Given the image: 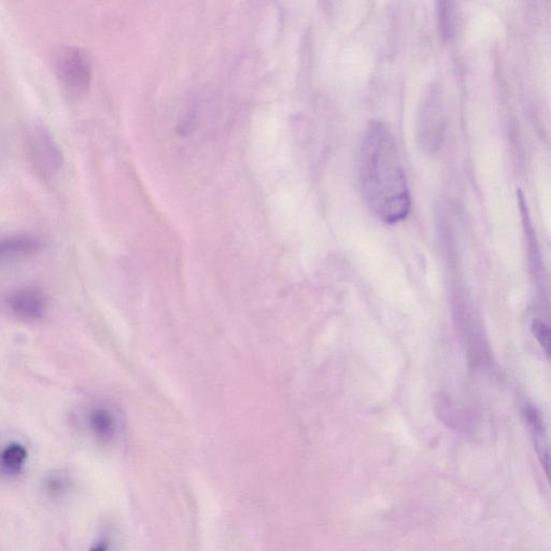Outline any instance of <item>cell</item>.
I'll list each match as a JSON object with an SVG mask.
<instances>
[{
	"mask_svg": "<svg viewBox=\"0 0 551 551\" xmlns=\"http://www.w3.org/2000/svg\"><path fill=\"white\" fill-rule=\"evenodd\" d=\"M87 428L96 440L110 442L120 430V417L111 406L96 404L91 406L86 415Z\"/></svg>",
	"mask_w": 551,
	"mask_h": 551,
	"instance_id": "8992f818",
	"label": "cell"
},
{
	"mask_svg": "<svg viewBox=\"0 0 551 551\" xmlns=\"http://www.w3.org/2000/svg\"><path fill=\"white\" fill-rule=\"evenodd\" d=\"M55 74L62 86L74 95L88 90L92 78V63L86 50L65 46L55 54Z\"/></svg>",
	"mask_w": 551,
	"mask_h": 551,
	"instance_id": "7a4b0ae2",
	"label": "cell"
},
{
	"mask_svg": "<svg viewBox=\"0 0 551 551\" xmlns=\"http://www.w3.org/2000/svg\"><path fill=\"white\" fill-rule=\"evenodd\" d=\"M534 447L551 486V443L549 437H543L536 441Z\"/></svg>",
	"mask_w": 551,
	"mask_h": 551,
	"instance_id": "30bf717a",
	"label": "cell"
},
{
	"mask_svg": "<svg viewBox=\"0 0 551 551\" xmlns=\"http://www.w3.org/2000/svg\"><path fill=\"white\" fill-rule=\"evenodd\" d=\"M360 185L367 206L381 221L394 224L411 211V194L401 155L388 127L372 122L362 138Z\"/></svg>",
	"mask_w": 551,
	"mask_h": 551,
	"instance_id": "6da1fadb",
	"label": "cell"
},
{
	"mask_svg": "<svg viewBox=\"0 0 551 551\" xmlns=\"http://www.w3.org/2000/svg\"><path fill=\"white\" fill-rule=\"evenodd\" d=\"M89 551H107V546L105 544H98L91 548Z\"/></svg>",
	"mask_w": 551,
	"mask_h": 551,
	"instance_id": "7c38bea8",
	"label": "cell"
},
{
	"mask_svg": "<svg viewBox=\"0 0 551 551\" xmlns=\"http://www.w3.org/2000/svg\"><path fill=\"white\" fill-rule=\"evenodd\" d=\"M7 306L11 314L17 318L36 321L46 315L48 300L40 290L26 287L12 291L8 295Z\"/></svg>",
	"mask_w": 551,
	"mask_h": 551,
	"instance_id": "277c9868",
	"label": "cell"
},
{
	"mask_svg": "<svg viewBox=\"0 0 551 551\" xmlns=\"http://www.w3.org/2000/svg\"><path fill=\"white\" fill-rule=\"evenodd\" d=\"M41 247V240L33 235L10 236L2 244L3 257L17 258L37 252Z\"/></svg>",
	"mask_w": 551,
	"mask_h": 551,
	"instance_id": "52a82bcc",
	"label": "cell"
},
{
	"mask_svg": "<svg viewBox=\"0 0 551 551\" xmlns=\"http://www.w3.org/2000/svg\"><path fill=\"white\" fill-rule=\"evenodd\" d=\"M66 489V482L62 477L54 476L47 480V490L54 494H61Z\"/></svg>",
	"mask_w": 551,
	"mask_h": 551,
	"instance_id": "8fae6325",
	"label": "cell"
},
{
	"mask_svg": "<svg viewBox=\"0 0 551 551\" xmlns=\"http://www.w3.org/2000/svg\"><path fill=\"white\" fill-rule=\"evenodd\" d=\"M27 460V449L20 443H11L5 447L2 454V471L7 476H17L21 473Z\"/></svg>",
	"mask_w": 551,
	"mask_h": 551,
	"instance_id": "ba28073f",
	"label": "cell"
},
{
	"mask_svg": "<svg viewBox=\"0 0 551 551\" xmlns=\"http://www.w3.org/2000/svg\"><path fill=\"white\" fill-rule=\"evenodd\" d=\"M420 139L428 149L440 147L443 137V116L440 97L432 92L428 97L420 115Z\"/></svg>",
	"mask_w": 551,
	"mask_h": 551,
	"instance_id": "5b68a950",
	"label": "cell"
},
{
	"mask_svg": "<svg viewBox=\"0 0 551 551\" xmlns=\"http://www.w3.org/2000/svg\"><path fill=\"white\" fill-rule=\"evenodd\" d=\"M531 329L536 341H538L546 352V355L551 359V327L540 319H534Z\"/></svg>",
	"mask_w": 551,
	"mask_h": 551,
	"instance_id": "9c48e42d",
	"label": "cell"
},
{
	"mask_svg": "<svg viewBox=\"0 0 551 551\" xmlns=\"http://www.w3.org/2000/svg\"><path fill=\"white\" fill-rule=\"evenodd\" d=\"M28 146L40 172L51 174L62 165V154L52 135L40 123H34L28 129Z\"/></svg>",
	"mask_w": 551,
	"mask_h": 551,
	"instance_id": "3957f363",
	"label": "cell"
}]
</instances>
